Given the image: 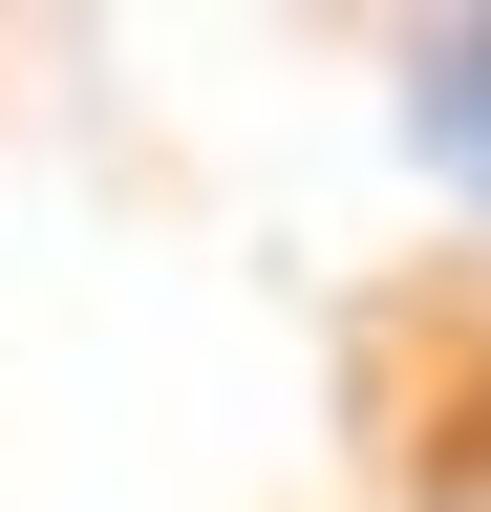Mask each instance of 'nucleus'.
<instances>
[{
  "instance_id": "obj_1",
  "label": "nucleus",
  "mask_w": 491,
  "mask_h": 512,
  "mask_svg": "<svg viewBox=\"0 0 491 512\" xmlns=\"http://www.w3.org/2000/svg\"><path fill=\"white\" fill-rule=\"evenodd\" d=\"M427 128H449V150L491 171V43H449V64H427Z\"/></svg>"
}]
</instances>
